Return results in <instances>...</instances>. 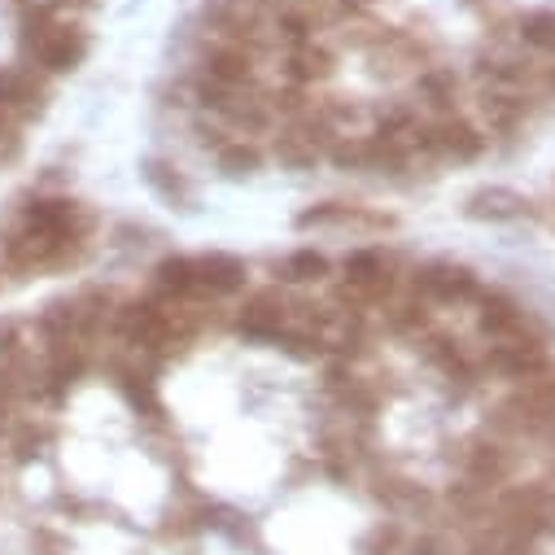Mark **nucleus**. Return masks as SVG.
<instances>
[{
    "label": "nucleus",
    "instance_id": "obj_1",
    "mask_svg": "<svg viewBox=\"0 0 555 555\" xmlns=\"http://www.w3.org/2000/svg\"><path fill=\"white\" fill-rule=\"evenodd\" d=\"M75 202H36L14 241H10V262L14 267H40L49 258H57L70 241H75Z\"/></svg>",
    "mask_w": 555,
    "mask_h": 555
},
{
    "label": "nucleus",
    "instance_id": "obj_5",
    "mask_svg": "<svg viewBox=\"0 0 555 555\" xmlns=\"http://www.w3.org/2000/svg\"><path fill=\"white\" fill-rule=\"evenodd\" d=\"M193 289H197V302H219V298H232L245 289V262L236 254H197L193 258Z\"/></svg>",
    "mask_w": 555,
    "mask_h": 555
},
{
    "label": "nucleus",
    "instance_id": "obj_4",
    "mask_svg": "<svg viewBox=\"0 0 555 555\" xmlns=\"http://www.w3.org/2000/svg\"><path fill=\"white\" fill-rule=\"evenodd\" d=\"M551 359H546V350H542V341L538 337H529V333H516V337H499V341H490L486 346V367L490 372H499L503 380H529L533 372H542Z\"/></svg>",
    "mask_w": 555,
    "mask_h": 555
},
{
    "label": "nucleus",
    "instance_id": "obj_17",
    "mask_svg": "<svg viewBox=\"0 0 555 555\" xmlns=\"http://www.w3.org/2000/svg\"><path fill=\"white\" fill-rule=\"evenodd\" d=\"M40 5H62V0H40Z\"/></svg>",
    "mask_w": 555,
    "mask_h": 555
},
{
    "label": "nucleus",
    "instance_id": "obj_13",
    "mask_svg": "<svg viewBox=\"0 0 555 555\" xmlns=\"http://www.w3.org/2000/svg\"><path fill=\"white\" fill-rule=\"evenodd\" d=\"M415 96H421L425 109H434L438 118H447V114L455 109L460 83H455V75H447V70H421V79H415Z\"/></svg>",
    "mask_w": 555,
    "mask_h": 555
},
{
    "label": "nucleus",
    "instance_id": "obj_9",
    "mask_svg": "<svg viewBox=\"0 0 555 555\" xmlns=\"http://www.w3.org/2000/svg\"><path fill=\"white\" fill-rule=\"evenodd\" d=\"M36 57L49 66V70H70V66H79V57H83V36L75 31V27H66V23H53V27H40L36 31Z\"/></svg>",
    "mask_w": 555,
    "mask_h": 555
},
{
    "label": "nucleus",
    "instance_id": "obj_15",
    "mask_svg": "<svg viewBox=\"0 0 555 555\" xmlns=\"http://www.w3.org/2000/svg\"><path fill=\"white\" fill-rule=\"evenodd\" d=\"M281 271H285L289 285H311V281H324V275H328V258L315 254V249H298V254L285 258Z\"/></svg>",
    "mask_w": 555,
    "mask_h": 555
},
{
    "label": "nucleus",
    "instance_id": "obj_2",
    "mask_svg": "<svg viewBox=\"0 0 555 555\" xmlns=\"http://www.w3.org/2000/svg\"><path fill=\"white\" fill-rule=\"evenodd\" d=\"M398 289V267L385 249H354L341 267V298L350 307H380Z\"/></svg>",
    "mask_w": 555,
    "mask_h": 555
},
{
    "label": "nucleus",
    "instance_id": "obj_6",
    "mask_svg": "<svg viewBox=\"0 0 555 555\" xmlns=\"http://www.w3.org/2000/svg\"><path fill=\"white\" fill-rule=\"evenodd\" d=\"M285 315H289V298L281 289H258L241 302L236 311V333L249 341H281L285 333Z\"/></svg>",
    "mask_w": 555,
    "mask_h": 555
},
{
    "label": "nucleus",
    "instance_id": "obj_10",
    "mask_svg": "<svg viewBox=\"0 0 555 555\" xmlns=\"http://www.w3.org/2000/svg\"><path fill=\"white\" fill-rule=\"evenodd\" d=\"M328 75H333V53H328L324 44L302 40V44H294V49H289V57H285V79H289L294 88L324 83Z\"/></svg>",
    "mask_w": 555,
    "mask_h": 555
},
{
    "label": "nucleus",
    "instance_id": "obj_7",
    "mask_svg": "<svg viewBox=\"0 0 555 555\" xmlns=\"http://www.w3.org/2000/svg\"><path fill=\"white\" fill-rule=\"evenodd\" d=\"M429 145H434V158L473 163V158L486 150V135H481L468 118L447 114V118H434V127H429Z\"/></svg>",
    "mask_w": 555,
    "mask_h": 555
},
{
    "label": "nucleus",
    "instance_id": "obj_16",
    "mask_svg": "<svg viewBox=\"0 0 555 555\" xmlns=\"http://www.w3.org/2000/svg\"><path fill=\"white\" fill-rule=\"evenodd\" d=\"M258 150L254 145H245V141H228V145H219V167L223 171H232V176H249V171H258Z\"/></svg>",
    "mask_w": 555,
    "mask_h": 555
},
{
    "label": "nucleus",
    "instance_id": "obj_14",
    "mask_svg": "<svg viewBox=\"0 0 555 555\" xmlns=\"http://www.w3.org/2000/svg\"><path fill=\"white\" fill-rule=\"evenodd\" d=\"M520 40H525L533 53H542V57L555 62V10L525 14V23H520Z\"/></svg>",
    "mask_w": 555,
    "mask_h": 555
},
{
    "label": "nucleus",
    "instance_id": "obj_3",
    "mask_svg": "<svg viewBox=\"0 0 555 555\" xmlns=\"http://www.w3.org/2000/svg\"><path fill=\"white\" fill-rule=\"evenodd\" d=\"M415 302L425 307H464L473 298H481L477 289V275L468 267H455V262H429L415 271Z\"/></svg>",
    "mask_w": 555,
    "mask_h": 555
},
{
    "label": "nucleus",
    "instance_id": "obj_11",
    "mask_svg": "<svg viewBox=\"0 0 555 555\" xmlns=\"http://www.w3.org/2000/svg\"><path fill=\"white\" fill-rule=\"evenodd\" d=\"M525 311L512 302V298H503V294H481V311H477V328L490 337V341H499V337H516V333H525Z\"/></svg>",
    "mask_w": 555,
    "mask_h": 555
},
{
    "label": "nucleus",
    "instance_id": "obj_12",
    "mask_svg": "<svg viewBox=\"0 0 555 555\" xmlns=\"http://www.w3.org/2000/svg\"><path fill=\"white\" fill-rule=\"evenodd\" d=\"M525 197L512 193V189H481L468 197V215L473 219H494V223H507V219H520L525 215Z\"/></svg>",
    "mask_w": 555,
    "mask_h": 555
},
{
    "label": "nucleus",
    "instance_id": "obj_8",
    "mask_svg": "<svg viewBox=\"0 0 555 555\" xmlns=\"http://www.w3.org/2000/svg\"><path fill=\"white\" fill-rule=\"evenodd\" d=\"M254 66L258 53L245 44H228V40H210L206 57H202V79L215 83H254Z\"/></svg>",
    "mask_w": 555,
    "mask_h": 555
}]
</instances>
